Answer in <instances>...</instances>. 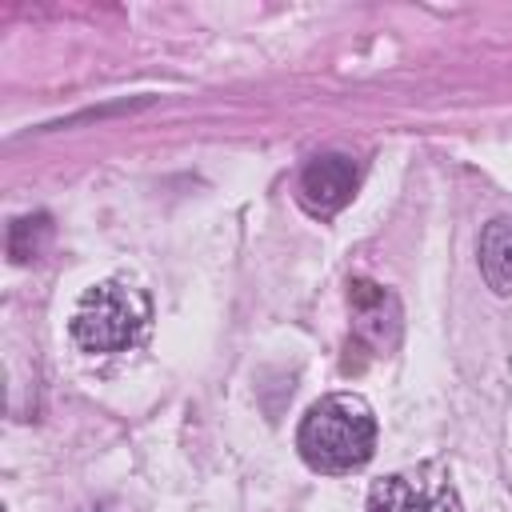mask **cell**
I'll return each mask as SVG.
<instances>
[{
  "label": "cell",
  "mask_w": 512,
  "mask_h": 512,
  "mask_svg": "<svg viewBox=\"0 0 512 512\" xmlns=\"http://www.w3.org/2000/svg\"><path fill=\"white\" fill-rule=\"evenodd\" d=\"M296 444H300V456L316 472H352L368 464L376 448V416L368 400L352 392L324 396L320 404L308 408Z\"/></svg>",
  "instance_id": "6da1fadb"
},
{
  "label": "cell",
  "mask_w": 512,
  "mask_h": 512,
  "mask_svg": "<svg viewBox=\"0 0 512 512\" xmlns=\"http://www.w3.org/2000/svg\"><path fill=\"white\" fill-rule=\"evenodd\" d=\"M148 320L152 304L140 288L124 280H104L76 300L68 328L84 352H124L148 332Z\"/></svg>",
  "instance_id": "7a4b0ae2"
},
{
  "label": "cell",
  "mask_w": 512,
  "mask_h": 512,
  "mask_svg": "<svg viewBox=\"0 0 512 512\" xmlns=\"http://www.w3.org/2000/svg\"><path fill=\"white\" fill-rule=\"evenodd\" d=\"M368 512H460V496L440 468L392 472L372 484Z\"/></svg>",
  "instance_id": "3957f363"
},
{
  "label": "cell",
  "mask_w": 512,
  "mask_h": 512,
  "mask_svg": "<svg viewBox=\"0 0 512 512\" xmlns=\"http://www.w3.org/2000/svg\"><path fill=\"white\" fill-rule=\"evenodd\" d=\"M356 180H360V168L352 156H344V152L316 156L300 176V204L312 216H332L352 200Z\"/></svg>",
  "instance_id": "277c9868"
},
{
  "label": "cell",
  "mask_w": 512,
  "mask_h": 512,
  "mask_svg": "<svg viewBox=\"0 0 512 512\" xmlns=\"http://www.w3.org/2000/svg\"><path fill=\"white\" fill-rule=\"evenodd\" d=\"M348 304H352V316H356L360 336H368L372 344H396L400 308H396L392 292H384L372 280H352L348 284Z\"/></svg>",
  "instance_id": "5b68a950"
},
{
  "label": "cell",
  "mask_w": 512,
  "mask_h": 512,
  "mask_svg": "<svg viewBox=\"0 0 512 512\" xmlns=\"http://www.w3.org/2000/svg\"><path fill=\"white\" fill-rule=\"evenodd\" d=\"M480 268L492 292L508 296L512 292V220L500 216L484 228L480 236Z\"/></svg>",
  "instance_id": "8992f818"
},
{
  "label": "cell",
  "mask_w": 512,
  "mask_h": 512,
  "mask_svg": "<svg viewBox=\"0 0 512 512\" xmlns=\"http://www.w3.org/2000/svg\"><path fill=\"white\" fill-rule=\"evenodd\" d=\"M48 236H52L48 216H20V220L12 224V232H8V252H12V260H16V264L36 260L40 248L48 244Z\"/></svg>",
  "instance_id": "52a82bcc"
}]
</instances>
